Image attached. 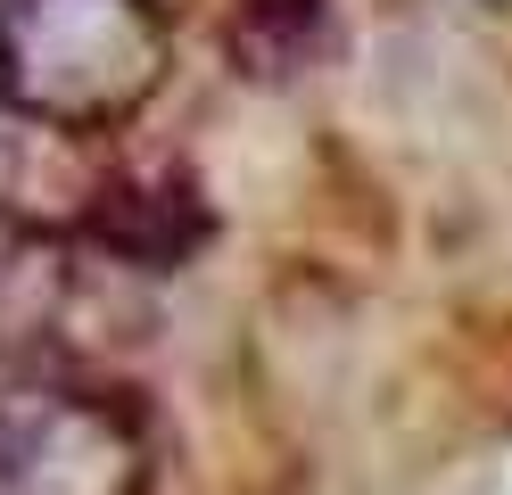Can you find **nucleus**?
<instances>
[{"mask_svg":"<svg viewBox=\"0 0 512 495\" xmlns=\"http://www.w3.org/2000/svg\"><path fill=\"white\" fill-rule=\"evenodd\" d=\"M0 99H9V25H0Z\"/></svg>","mask_w":512,"mask_h":495,"instance_id":"obj_6","label":"nucleus"},{"mask_svg":"<svg viewBox=\"0 0 512 495\" xmlns=\"http://www.w3.org/2000/svg\"><path fill=\"white\" fill-rule=\"evenodd\" d=\"M91 240L108 248V264L174 273V264L207 240V198H199L190 174H116L100 215H91Z\"/></svg>","mask_w":512,"mask_h":495,"instance_id":"obj_4","label":"nucleus"},{"mask_svg":"<svg viewBox=\"0 0 512 495\" xmlns=\"http://www.w3.org/2000/svg\"><path fill=\"white\" fill-rule=\"evenodd\" d=\"M9 116H34L75 141H108L166 83L157 0H9Z\"/></svg>","mask_w":512,"mask_h":495,"instance_id":"obj_1","label":"nucleus"},{"mask_svg":"<svg viewBox=\"0 0 512 495\" xmlns=\"http://www.w3.org/2000/svg\"><path fill=\"white\" fill-rule=\"evenodd\" d=\"M149 429L108 388L0 380V495H149Z\"/></svg>","mask_w":512,"mask_h":495,"instance_id":"obj_2","label":"nucleus"},{"mask_svg":"<svg viewBox=\"0 0 512 495\" xmlns=\"http://www.w3.org/2000/svg\"><path fill=\"white\" fill-rule=\"evenodd\" d=\"M83 314V264L58 231L0 223V372L50 363Z\"/></svg>","mask_w":512,"mask_h":495,"instance_id":"obj_3","label":"nucleus"},{"mask_svg":"<svg viewBox=\"0 0 512 495\" xmlns=\"http://www.w3.org/2000/svg\"><path fill=\"white\" fill-rule=\"evenodd\" d=\"M314 33H323V0H240L232 50L256 66V75H290V66L314 50Z\"/></svg>","mask_w":512,"mask_h":495,"instance_id":"obj_5","label":"nucleus"}]
</instances>
